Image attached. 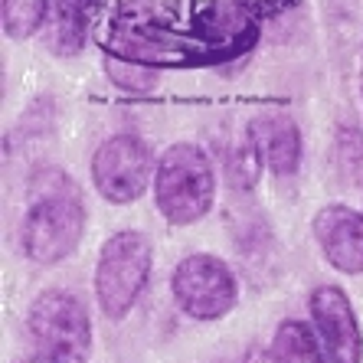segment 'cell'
<instances>
[{
    "label": "cell",
    "instance_id": "cell-1",
    "mask_svg": "<svg viewBox=\"0 0 363 363\" xmlns=\"http://www.w3.org/2000/svg\"><path fill=\"white\" fill-rule=\"evenodd\" d=\"M85 233V206L79 186L60 170H43L30 184V210L20 242L30 262L56 265L76 252Z\"/></svg>",
    "mask_w": 363,
    "mask_h": 363
},
{
    "label": "cell",
    "instance_id": "cell-2",
    "mask_svg": "<svg viewBox=\"0 0 363 363\" xmlns=\"http://www.w3.org/2000/svg\"><path fill=\"white\" fill-rule=\"evenodd\" d=\"M154 196L170 226H190L203 220L216 200V170L210 154L190 141L170 144L157 161Z\"/></svg>",
    "mask_w": 363,
    "mask_h": 363
},
{
    "label": "cell",
    "instance_id": "cell-3",
    "mask_svg": "<svg viewBox=\"0 0 363 363\" xmlns=\"http://www.w3.org/2000/svg\"><path fill=\"white\" fill-rule=\"evenodd\" d=\"M151 279V242L138 229H118L105 239L95 265V298L105 318L121 321Z\"/></svg>",
    "mask_w": 363,
    "mask_h": 363
},
{
    "label": "cell",
    "instance_id": "cell-4",
    "mask_svg": "<svg viewBox=\"0 0 363 363\" xmlns=\"http://www.w3.org/2000/svg\"><path fill=\"white\" fill-rule=\"evenodd\" d=\"M26 328L43 357L60 363H85L92 354V321L72 291H43L26 314Z\"/></svg>",
    "mask_w": 363,
    "mask_h": 363
},
{
    "label": "cell",
    "instance_id": "cell-5",
    "mask_svg": "<svg viewBox=\"0 0 363 363\" xmlns=\"http://www.w3.org/2000/svg\"><path fill=\"white\" fill-rule=\"evenodd\" d=\"M170 295L184 314H190L196 321H216L236 308L239 281L223 259L210 252H196L186 255L174 269Z\"/></svg>",
    "mask_w": 363,
    "mask_h": 363
},
{
    "label": "cell",
    "instance_id": "cell-6",
    "mask_svg": "<svg viewBox=\"0 0 363 363\" xmlns=\"http://www.w3.org/2000/svg\"><path fill=\"white\" fill-rule=\"evenodd\" d=\"M154 174H157L154 154L147 141H141L138 135L108 138L99 144V151L92 157L95 190L115 206L141 200Z\"/></svg>",
    "mask_w": 363,
    "mask_h": 363
},
{
    "label": "cell",
    "instance_id": "cell-7",
    "mask_svg": "<svg viewBox=\"0 0 363 363\" xmlns=\"http://www.w3.org/2000/svg\"><path fill=\"white\" fill-rule=\"evenodd\" d=\"M311 324L321 340L330 363H360L363 360V337L350 298L337 285H321L311 291Z\"/></svg>",
    "mask_w": 363,
    "mask_h": 363
},
{
    "label": "cell",
    "instance_id": "cell-8",
    "mask_svg": "<svg viewBox=\"0 0 363 363\" xmlns=\"http://www.w3.org/2000/svg\"><path fill=\"white\" fill-rule=\"evenodd\" d=\"M314 239L324 259L344 275L363 272V213L347 203H328L314 213Z\"/></svg>",
    "mask_w": 363,
    "mask_h": 363
},
{
    "label": "cell",
    "instance_id": "cell-9",
    "mask_svg": "<svg viewBox=\"0 0 363 363\" xmlns=\"http://www.w3.org/2000/svg\"><path fill=\"white\" fill-rule=\"evenodd\" d=\"M255 144L262 151L265 167L275 174V177H288L298 170V161H301V131L288 115H279V111H269L262 118L255 121Z\"/></svg>",
    "mask_w": 363,
    "mask_h": 363
},
{
    "label": "cell",
    "instance_id": "cell-10",
    "mask_svg": "<svg viewBox=\"0 0 363 363\" xmlns=\"http://www.w3.org/2000/svg\"><path fill=\"white\" fill-rule=\"evenodd\" d=\"M269 350L275 363H330L318 334L304 321H281Z\"/></svg>",
    "mask_w": 363,
    "mask_h": 363
},
{
    "label": "cell",
    "instance_id": "cell-11",
    "mask_svg": "<svg viewBox=\"0 0 363 363\" xmlns=\"http://www.w3.org/2000/svg\"><path fill=\"white\" fill-rule=\"evenodd\" d=\"M50 13V0H0V17L7 40H30L40 33Z\"/></svg>",
    "mask_w": 363,
    "mask_h": 363
},
{
    "label": "cell",
    "instance_id": "cell-12",
    "mask_svg": "<svg viewBox=\"0 0 363 363\" xmlns=\"http://www.w3.org/2000/svg\"><path fill=\"white\" fill-rule=\"evenodd\" d=\"M242 363H275V357H272V350H259V347H252V350L242 357Z\"/></svg>",
    "mask_w": 363,
    "mask_h": 363
},
{
    "label": "cell",
    "instance_id": "cell-13",
    "mask_svg": "<svg viewBox=\"0 0 363 363\" xmlns=\"http://www.w3.org/2000/svg\"><path fill=\"white\" fill-rule=\"evenodd\" d=\"M23 363H60V360H52V357H33V360H23Z\"/></svg>",
    "mask_w": 363,
    "mask_h": 363
}]
</instances>
